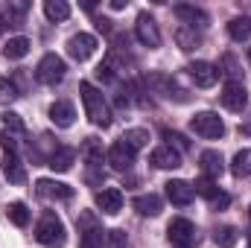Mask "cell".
<instances>
[{"mask_svg":"<svg viewBox=\"0 0 251 248\" xmlns=\"http://www.w3.org/2000/svg\"><path fill=\"white\" fill-rule=\"evenodd\" d=\"M3 128L6 131H12V134H18V137H24V120H21V114H15V111H6L3 114Z\"/></svg>","mask_w":251,"mask_h":248,"instance_id":"obj_35","label":"cell"},{"mask_svg":"<svg viewBox=\"0 0 251 248\" xmlns=\"http://www.w3.org/2000/svg\"><path fill=\"white\" fill-rule=\"evenodd\" d=\"M44 15H47L50 21H67V18H70V6H67L64 0H47V3H44Z\"/></svg>","mask_w":251,"mask_h":248,"instance_id":"obj_29","label":"cell"},{"mask_svg":"<svg viewBox=\"0 0 251 248\" xmlns=\"http://www.w3.org/2000/svg\"><path fill=\"white\" fill-rule=\"evenodd\" d=\"M79 248H108V234L102 228H88L79 240Z\"/></svg>","mask_w":251,"mask_h":248,"instance_id":"obj_23","label":"cell"},{"mask_svg":"<svg viewBox=\"0 0 251 248\" xmlns=\"http://www.w3.org/2000/svg\"><path fill=\"white\" fill-rule=\"evenodd\" d=\"M134 35H137V41H140L143 47H149V50L161 47V32H158V24H155L149 15H137V24H134Z\"/></svg>","mask_w":251,"mask_h":248,"instance_id":"obj_7","label":"cell"},{"mask_svg":"<svg viewBox=\"0 0 251 248\" xmlns=\"http://www.w3.org/2000/svg\"><path fill=\"white\" fill-rule=\"evenodd\" d=\"M21 140L24 137H18V134H12V131H0V149L6 152V155H18V146H21Z\"/></svg>","mask_w":251,"mask_h":248,"instance_id":"obj_33","label":"cell"},{"mask_svg":"<svg viewBox=\"0 0 251 248\" xmlns=\"http://www.w3.org/2000/svg\"><path fill=\"white\" fill-rule=\"evenodd\" d=\"M146 85L155 91V94H161V97H167V99H178V102H184L187 97H184V91L176 85V79L173 76H167V73H149L146 76Z\"/></svg>","mask_w":251,"mask_h":248,"instance_id":"obj_6","label":"cell"},{"mask_svg":"<svg viewBox=\"0 0 251 248\" xmlns=\"http://www.w3.org/2000/svg\"><path fill=\"white\" fill-rule=\"evenodd\" d=\"M213 240H216V246L219 248H234L237 246V228L225 225V228H219V231L213 234Z\"/></svg>","mask_w":251,"mask_h":248,"instance_id":"obj_32","label":"cell"},{"mask_svg":"<svg viewBox=\"0 0 251 248\" xmlns=\"http://www.w3.org/2000/svg\"><path fill=\"white\" fill-rule=\"evenodd\" d=\"M193 190H196L199 196H204V198H213V196L219 193V187H216V181H213V178H204V175H201V178H199V181L193 184Z\"/></svg>","mask_w":251,"mask_h":248,"instance_id":"obj_36","label":"cell"},{"mask_svg":"<svg viewBox=\"0 0 251 248\" xmlns=\"http://www.w3.org/2000/svg\"><path fill=\"white\" fill-rule=\"evenodd\" d=\"M73 161H76V149H67V146H59L53 155H50V167L56 170V173H67L70 167H73Z\"/></svg>","mask_w":251,"mask_h":248,"instance_id":"obj_21","label":"cell"},{"mask_svg":"<svg viewBox=\"0 0 251 248\" xmlns=\"http://www.w3.org/2000/svg\"><path fill=\"white\" fill-rule=\"evenodd\" d=\"M35 240H38L41 246H50V248L62 246V243H64L62 219H59L56 213H44V216H41V222L35 225Z\"/></svg>","mask_w":251,"mask_h":248,"instance_id":"obj_2","label":"cell"},{"mask_svg":"<svg viewBox=\"0 0 251 248\" xmlns=\"http://www.w3.org/2000/svg\"><path fill=\"white\" fill-rule=\"evenodd\" d=\"M249 62H251V50H249Z\"/></svg>","mask_w":251,"mask_h":248,"instance_id":"obj_43","label":"cell"},{"mask_svg":"<svg viewBox=\"0 0 251 248\" xmlns=\"http://www.w3.org/2000/svg\"><path fill=\"white\" fill-rule=\"evenodd\" d=\"M79 97H82V105H85V114L94 125H111V108H108V99L102 97V91H97L91 82H82L79 85Z\"/></svg>","mask_w":251,"mask_h":248,"instance_id":"obj_1","label":"cell"},{"mask_svg":"<svg viewBox=\"0 0 251 248\" xmlns=\"http://www.w3.org/2000/svg\"><path fill=\"white\" fill-rule=\"evenodd\" d=\"M29 38H24V35H15V38H9V44L3 47V56L6 59H24L26 53H29Z\"/></svg>","mask_w":251,"mask_h":248,"instance_id":"obj_24","label":"cell"},{"mask_svg":"<svg viewBox=\"0 0 251 248\" xmlns=\"http://www.w3.org/2000/svg\"><path fill=\"white\" fill-rule=\"evenodd\" d=\"M193 196H196V190L187 181H170L167 184V198L173 204H178V207H187L190 201H193Z\"/></svg>","mask_w":251,"mask_h":248,"instance_id":"obj_17","label":"cell"},{"mask_svg":"<svg viewBox=\"0 0 251 248\" xmlns=\"http://www.w3.org/2000/svg\"><path fill=\"white\" fill-rule=\"evenodd\" d=\"M219 97H222V105H225L228 111H243V108L249 105V94H246L243 82H228Z\"/></svg>","mask_w":251,"mask_h":248,"instance_id":"obj_9","label":"cell"},{"mask_svg":"<svg viewBox=\"0 0 251 248\" xmlns=\"http://www.w3.org/2000/svg\"><path fill=\"white\" fill-rule=\"evenodd\" d=\"M222 64L228 67L225 73L231 76V82H237V79H240V70H237V59H234V56H225V59H222Z\"/></svg>","mask_w":251,"mask_h":248,"instance_id":"obj_37","label":"cell"},{"mask_svg":"<svg viewBox=\"0 0 251 248\" xmlns=\"http://www.w3.org/2000/svg\"><path fill=\"white\" fill-rule=\"evenodd\" d=\"M108 237H111V243H114V248H126V234H123V231H111Z\"/></svg>","mask_w":251,"mask_h":248,"instance_id":"obj_39","label":"cell"},{"mask_svg":"<svg viewBox=\"0 0 251 248\" xmlns=\"http://www.w3.org/2000/svg\"><path fill=\"white\" fill-rule=\"evenodd\" d=\"M167 234H170V243L176 248H193L199 243V231H196V225L184 219V216H178V219H173L170 222V228H167Z\"/></svg>","mask_w":251,"mask_h":248,"instance_id":"obj_5","label":"cell"},{"mask_svg":"<svg viewBox=\"0 0 251 248\" xmlns=\"http://www.w3.org/2000/svg\"><path fill=\"white\" fill-rule=\"evenodd\" d=\"M6 26H9V24H6V18H3V15H0V35H3V32H6Z\"/></svg>","mask_w":251,"mask_h":248,"instance_id":"obj_41","label":"cell"},{"mask_svg":"<svg viewBox=\"0 0 251 248\" xmlns=\"http://www.w3.org/2000/svg\"><path fill=\"white\" fill-rule=\"evenodd\" d=\"M164 137H167V140H176V143H178L181 149H187V140H184L181 134H176V131H164Z\"/></svg>","mask_w":251,"mask_h":248,"instance_id":"obj_40","label":"cell"},{"mask_svg":"<svg viewBox=\"0 0 251 248\" xmlns=\"http://www.w3.org/2000/svg\"><path fill=\"white\" fill-rule=\"evenodd\" d=\"M35 193L41 196V198H47V201H70L73 198V190L62 181H50V178H41L38 184H35Z\"/></svg>","mask_w":251,"mask_h":248,"instance_id":"obj_10","label":"cell"},{"mask_svg":"<svg viewBox=\"0 0 251 248\" xmlns=\"http://www.w3.org/2000/svg\"><path fill=\"white\" fill-rule=\"evenodd\" d=\"M26 12H29V3H9L6 6V24L9 26H21L24 24V18H26Z\"/></svg>","mask_w":251,"mask_h":248,"instance_id":"obj_28","label":"cell"},{"mask_svg":"<svg viewBox=\"0 0 251 248\" xmlns=\"http://www.w3.org/2000/svg\"><path fill=\"white\" fill-rule=\"evenodd\" d=\"M120 140H123V143H128V146L137 152V149H143V146L149 143V131H146V128H128Z\"/></svg>","mask_w":251,"mask_h":248,"instance_id":"obj_31","label":"cell"},{"mask_svg":"<svg viewBox=\"0 0 251 248\" xmlns=\"http://www.w3.org/2000/svg\"><path fill=\"white\" fill-rule=\"evenodd\" d=\"M134 207H137V213H143V216H158L161 207H164V201H161V196L146 193V196H137V198H134Z\"/></svg>","mask_w":251,"mask_h":248,"instance_id":"obj_22","label":"cell"},{"mask_svg":"<svg viewBox=\"0 0 251 248\" xmlns=\"http://www.w3.org/2000/svg\"><path fill=\"white\" fill-rule=\"evenodd\" d=\"M82 158H85L88 167H102V158H108V152L102 149V140L85 137V143H82Z\"/></svg>","mask_w":251,"mask_h":248,"instance_id":"obj_18","label":"cell"},{"mask_svg":"<svg viewBox=\"0 0 251 248\" xmlns=\"http://www.w3.org/2000/svg\"><path fill=\"white\" fill-rule=\"evenodd\" d=\"M249 219H251V207H249Z\"/></svg>","mask_w":251,"mask_h":248,"instance_id":"obj_42","label":"cell"},{"mask_svg":"<svg viewBox=\"0 0 251 248\" xmlns=\"http://www.w3.org/2000/svg\"><path fill=\"white\" fill-rule=\"evenodd\" d=\"M210 204H213L216 210H225V207L231 204V196H228V193H216V196L210 198Z\"/></svg>","mask_w":251,"mask_h":248,"instance_id":"obj_38","label":"cell"},{"mask_svg":"<svg viewBox=\"0 0 251 248\" xmlns=\"http://www.w3.org/2000/svg\"><path fill=\"white\" fill-rule=\"evenodd\" d=\"M199 167H201V175L204 178H219L222 173H225V161H222V155L216 152V149H207V152H201V158H199Z\"/></svg>","mask_w":251,"mask_h":248,"instance_id":"obj_14","label":"cell"},{"mask_svg":"<svg viewBox=\"0 0 251 248\" xmlns=\"http://www.w3.org/2000/svg\"><path fill=\"white\" fill-rule=\"evenodd\" d=\"M3 173H6V178L12 184H24L26 181V170H24L18 155H3Z\"/></svg>","mask_w":251,"mask_h":248,"instance_id":"obj_20","label":"cell"},{"mask_svg":"<svg viewBox=\"0 0 251 248\" xmlns=\"http://www.w3.org/2000/svg\"><path fill=\"white\" fill-rule=\"evenodd\" d=\"M94 50H97V38L88 35V32H79V35H73V38L67 41V53H70V59H76V62L91 59Z\"/></svg>","mask_w":251,"mask_h":248,"instance_id":"obj_8","label":"cell"},{"mask_svg":"<svg viewBox=\"0 0 251 248\" xmlns=\"http://www.w3.org/2000/svg\"><path fill=\"white\" fill-rule=\"evenodd\" d=\"M6 213H9V219H12L18 228H26V225H29V210H26L24 201H12V204L6 207Z\"/></svg>","mask_w":251,"mask_h":248,"instance_id":"obj_30","label":"cell"},{"mask_svg":"<svg viewBox=\"0 0 251 248\" xmlns=\"http://www.w3.org/2000/svg\"><path fill=\"white\" fill-rule=\"evenodd\" d=\"M176 15H178V21H181L184 26H190V29H196V26H204V24H207L204 9L190 6V3H178V6H176Z\"/></svg>","mask_w":251,"mask_h":248,"instance_id":"obj_16","label":"cell"},{"mask_svg":"<svg viewBox=\"0 0 251 248\" xmlns=\"http://www.w3.org/2000/svg\"><path fill=\"white\" fill-rule=\"evenodd\" d=\"M64 73H67V64H64V59H59L56 53H47V56L38 62V67H35V79H38L41 85H56V82H62Z\"/></svg>","mask_w":251,"mask_h":248,"instance_id":"obj_4","label":"cell"},{"mask_svg":"<svg viewBox=\"0 0 251 248\" xmlns=\"http://www.w3.org/2000/svg\"><path fill=\"white\" fill-rule=\"evenodd\" d=\"M149 161H152L158 170H176V167H181V152H178L173 143H167V146H158V149L149 155Z\"/></svg>","mask_w":251,"mask_h":248,"instance_id":"obj_12","label":"cell"},{"mask_svg":"<svg viewBox=\"0 0 251 248\" xmlns=\"http://www.w3.org/2000/svg\"><path fill=\"white\" fill-rule=\"evenodd\" d=\"M187 73L199 88H213L216 79H219V67H213L210 62H193L187 67Z\"/></svg>","mask_w":251,"mask_h":248,"instance_id":"obj_11","label":"cell"},{"mask_svg":"<svg viewBox=\"0 0 251 248\" xmlns=\"http://www.w3.org/2000/svg\"><path fill=\"white\" fill-rule=\"evenodd\" d=\"M190 128H193L199 137H207V140H216V137L225 134V123H222V117H219L216 111H199V114L193 117Z\"/></svg>","mask_w":251,"mask_h":248,"instance_id":"obj_3","label":"cell"},{"mask_svg":"<svg viewBox=\"0 0 251 248\" xmlns=\"http://www.w3.org/2000/svg\"><path fill=\"white\" fill-rule=\"evenodd\" d=\"M176 41H178L181 50H187L190 53V50H196V47L201 44V35H199L196 29H190V26H181V29L176 32Z\"/></svg>","mask_w":251,"mask_h":248,"instance_id":"obj_27","label":"cell"},{"mask_svg":"<svg viewBox=\"0 0 251 248\" xmlns=\"http://www.w3.org/2000/svg\"><path fill=\"white\" fill-rule=\"evenodd\" d=\"M97 207H100L102 213H120V207H123V193H120L117 187L100 190V193H97Z\"/></svg>","mask_w":251,"mask_h":248,"instance_id":"obj_15","label":"cell"},{"mask_svg":"<svg viewBox=\"0 0 251 248\" xmlns=\"http://www.w3.org/2000/svg\"><path fill=\"white\" fill-rule=\"evenodd\" d=\"M231 173L237 178H249L251 175V149H240L231 161Z\"/></svg>","mask_w":251,"mask_h":248,"instance_id":"obj_25","label":"cell"},{"mask_svg":"<svg viewBox=\"0 0 251 248\" xmlns=\"http://www.w3.org/2000/svg\"><path fill=\"white\" fill-rule=\"evenodd\" d=\"M18 99V85L12 79H0V105H12Z\"/></svg>","mask_w":251,"mask_h":248,"instance_id":"obj_34","label":"cell"},{"mask_svg":"<svg viewBox=\"0 0 251 248\" xmlns=\"http://www.w3.org/2000/svg\"><path fill=\"white\" fill-rule=\"evenodd\" d=\"M228 35H231L234 41H249L251 21L249 18H234V21H228Z\"/></svg>","mask_w":251,"mask_h":248,"instance_id":"obj_26","label":"cell"},{"mask_svg":"<svg viewBox=\"0 0 251 248\" xmlns=\"http://www.w3.org/2000/svg\"><path fill=\"white\" fill-rule=\"evenodd\" d=\"M73 117H76V111H73V105L67 99H56L50 105V120L59 125V128H70L73 125Z\"/></svg>","mask_w":251,"mask_h":248,"instance_id":"obj_19","label":"cell"},{"mask_svg":"<svg viewBox=\"0 0 251 248\" xmlns=\"http://www.w3.org/2000/svg\"><path fill=\"white\" fill-rule=\"evenodd\" d=\"M134 149L128 146V143H123V140H117L111 149H108V164L114 167V170H120V173H126L131 164H134Z\"/></svg>","mask_w":251,"mask_h":248,"instance_id":"obj_13","label":"cell"}]
</instances>
